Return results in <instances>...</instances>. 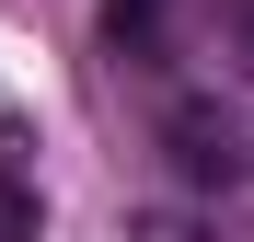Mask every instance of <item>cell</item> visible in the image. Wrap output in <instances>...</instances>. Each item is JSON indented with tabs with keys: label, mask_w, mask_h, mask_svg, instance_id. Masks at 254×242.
Masks as SVG:
<instances>
[{
	"label": "cell",
	"mask_w": 254,
	"mask_h": 242,
	"mask_svg": "<svg viewBox=\"0 0 254 242\" xmlns=\"http://www.w3.org/2000/svg\"><path fill=\"white\" fill-rule=\"evenodd\" d=\"M0 242H47V196H35V173H0Z\"/></svg>",
	"instance_id": "cell-3"
},
{
	"label": "cell",
	"mask_w": 254,
	"mask_h": 242,
	"mask_svg": "<svg viewBox=\"0 0 254 242\" xmlns=\"http://www.w3.org/2000/svg\"><path fill=\"white\" fill-rule=\"evenodd\" d=\"M162 150H174L185 185H243L254 173V127H243L220 93H174V104H162Z\"/></svg>",
	"instance_id": "cell-1"
},
{
	"label": "cell",
	"mask_w": 254,
	"mask_h": 242,
	"mask_svg": "<svg viewBox=\"0 0 254 242\" xmlns=\"http://www.w3.org/2000/svg\"><path fill=\"white\" fill-rule=\"evenodd\" d=\"M0 173H35V127H23L12 104H0Z\"/></svg>",
	"instance_id": "cell-5"
},
{
	"label": "cell",
	"mask_w": 254,
	"mask_h": 242,
	"mask_svg": "<svg viewBox=\"0 0 254 242\" xmlns=\"http://www.w3.org/2000/svg\"><path fill=\"white\" fill-rule=\"evenodd\" d=\"M220 58L231 81H254V0H220Z\"/></svg>",
	"instance_id": "cell-4"
},
{
	"label": "cell",
	"mask_w": 254,
	"mask_h": 242,
	"mask_svg": "<svg viewBox=\"0 0 254 242\" xmlns=\"http://www.w3.org/2000/svg\"><path fill=\"white\" fill-rule=\"evenodd\" d=\"M104 58L116 69H162V58H174V0H104Z\"/></svg>",
	"instance_id": "cell-2"
}]
</instances>
